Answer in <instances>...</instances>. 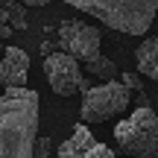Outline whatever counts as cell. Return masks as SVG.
I'll use <instances>...</instances> for the list:
<instances>
[{
  "label": "cell",
  "mask_w": 158,
  "mask_h": 158,
  "mask_svg": "<svg viewBox=\"0 0 158 158\" xmlns=\"http://www.w3.org/2000/svg\"><path fill=\"white\" fill-rule=\"evenodd\" d=\"M38 111L35 88H6L0 94V158H35Z\"/></svg>",
  "instance_id": "6da1fadb"
},
{
  "label": "cell",
  "mask_w": 158,
  "mask_h": 158,
  "mask_svg": "<svg viewBox=\"0 0 158 158\" xmlns=\"http://www.w3.org/2000/svg\"><path fill=\"white\" fill-rule=\"evenodd\" d=\"M64 3L126 35H147L158 15V0H64Z\"/></svg>",
  "instance_id": "7a4b0ae2"
},
{
  "label": "cell",
  "mask_w": 158,
  "mask_h": 158,
  "mask_svg": "<svg viewBox=\"0 0 158 158\" xmlns=\"http://www.w3.org/2000/svg\"><path fill=\"white\" fill-rule=\"evenodd\" d=\"M114 141L129 158H158V114L149 106L135 108L114 126Z\"/></svg>",
  "instance_id": "3957f363"
},
{
  "label": "cell",
  "mask_w": 158,
  "mask_h": 158,
  "mask_svg": "<svg viewBox=\"0 0 158 158\" xmlns=\"http://www.w3.org/2000/svg\"><path fill=\"white\" fill-rule=\"evenodd\" d=\"M129 102H132V91L120 79L100 82L88 94H82V111H79V117H82V123H102V120H111L117 114H123L129 108Z\"/></svg>",
  "instance_id": "277c9868"
},
{
  "label": "cell",
  "mask_w": 158,
  "mask_h": 158,
  "mask_svg": "<svg viewBox=\"0 0 158 158\" xmlns=\"http://www.w3.org/2000/svg\"><path fill=\"white\" fill-rule=\"evenodd\" d=\"M56 44L62 53H70L79 62H91L100 56V29L79 21H62L56 35Z\"/></svg>",
  "instance_id": "5b68a950"
},
{
  "label": "cell",
  "mask_w": 158,
  "mask_h": 158,
  "mask_svg": "<svg viewBox=\"0 0 158 158\" xmlns=\"http://www.w3.org/2000/svg\"><path fill=\"white\" fill-rule=\"evenodd\" d=\"M44 76L47 82H50L53 94L59 97H73L79 91V82H82V70H79V59L70 56V53H50V56L44 59Z\"/></svg>",
  "instance_id": "8992f818"
},
{
  "label": "cell",
  "mask_w": 158,
  "mask_h": 158,
  "mask_svg": "<svg viewBox=\"0 0 158 158\" xmlns=\"http://www.w3.org/2000/svg\"><path fill=\"white\" fill-rule=\"evenodd\" d=\"M59 158H114V152L97 141L85 123H76L70 138L59 147Z\"/></svg>",
  "instance_id": "52a82bcc"
},
{
  "label": "cell",
  "mask_w": 158,
  "mask_h": 158,
  "mask_svg": "<svg viewBox=\"0 0 158 158\" xmlns=\"http://www.w3.org/2000/svg\"><path fill=\"white\" fill-rule=\"evenodd\" d=\"M29 56L21 47H6L0 56V85L3 88H27Z\"/></svg>",
  "instance_id": "ba28073f"
},
{
  "label": "cell",
  "mask_w": 158,
  "mask_h": 158,
  "mask_svg": "<svg viewBox=\"0 0 158 158\" xmlns=\"http://www.w3.org/2000/svg\"><path fill=\"white\" fill-rule=\"evenodd\" d=\"M135 64L143 76L158 82V38H143L135 47Z\"/></svg>",
  "instance_id": "9c48e42d"
},
{
  "label": "cell",
  "mask_w": 158,
  "mask_h": 158,
  "mask_svg": "<svg viewBox=\"0 0 158 158\" xmlns=\"http://www.w3.org/2000/svg\"><path fill=\"white\" fill-rule=\"evenodd\" d=\"M85 73H88L91 79H97V82H114V79H120L117 64H114L108 56H102V53L97 59H91V62H85Z\"/></svg>",
  "instance_id": "30bf717a"
},
{
  "label": "cell",
  "mask_w": 158,
  "mask_h": 158,
  "mask_svg": "<svg viewBox=\"0 0 158 158\" xmlns=\"http://www.w3.org/2000/svg\"><path fill=\"white\" fill-rule=\"evenodd\" d=\"M6 15H9L12 29H27V3H18V0H6Z\"/></svg>",
  "instance_id": "8fae6325"
},
{
  "label": "cell",
  "mask_w": 158,
  "mask_h": 158,
  "mask_svg": "<svg viewBox=\"0 0 158 158\" xmlns=\"http://www.w3.org/2000/svg\"><path fill=\"white\" fill-rule=\"evenodd\" d=\"M53 152V141L50 138H38V143H35V158H50Z\"/></svg>",
  "instance_id": "7c38bea8"
},
{
  "label": "cell",
  "mask_w": 158,
  "mask_h": 158,
  "mask_svg": "<svg viewBox=\"0 0 158 158\" xmlns=\"http://www.w3.org/2000/svg\"><path fill=\"white\" fill-rule=\"evenodd\" d=\"M120 82H123L129 91H141V76H138V73H132V70L120 73Z\"/></svg>",
  "instance_id": "4fadbf2b"
},
{
  "label": "cell",
  "mask_w": 158,
  "mask_h": 158,
  "mask_svg": "<svg viewBox=\"0 0 158 158\" xmlns=\"http://www.w3.org/2000/svg\"><path fill=\"white\" fill-rule=\"evenodd\" d=\"M12 32V23H9V15H6V6H0V41L9 38Z\"/></svg>",
  "instance_id": "5bb4252c"
},
{
  "label": "cell",
  "mask_w": 158,
  "mask_h": 158,
  "mask_svg": "<svg viewBox=\"0 0 158 158\" xmlns=\"http://www.w3.org/2000/svg\"><path fill=\"white\" fill-rule=\"evenodd\" d=\"M91 88H94V82H91V76H82V82H79V94H88Z\"/></svg>",
  "instance_id": "9a60e30c"
},
{
  "label": "cell",
  "mask_w": 158,
  "mask_h": 158,
  "mask_svg": "<svg viewBox=\"0 0 158 158\" xmlns=\"http://www.w3.org/2000/svg\"><path fill=\"white\" fill-rule=\"evenodd\" d=\"M27 6H47V3H53V0H23Z\"/></svg>",
  "instance_id": "2e32d148"
},
{
  "label": "cell",
  "mask_w": 158,
  "mask_h": 158,
  "mask_svg": "<svg viewBox=\"0 0 158 158\" xmlns=\"http://www.w3.org/2000/svg\"><path fill=\"white\" fill-rule=\"evenodd\" d=\"M3 50H6V47H3V44H0V56H3Z\"/></svg>",
  "instance_id": "e0dca14e"
}]
</instances>
